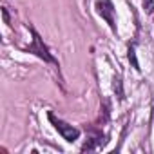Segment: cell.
I'll return each instance as SVG.
<instances>
[{"mask_svg":"<svg viewBox=\"0 0 154 154\" xmlns=\"http://www.w3.org/2000/svg\"><path fill=\"white\" fill-rule=\"evenodd\" d=\"M31 29V33H33V44L29 45V47H24V51H27V53H35L36 56H40L42 60H45V62H49V63H58L54 58H53V54L49 53V49L45 47V44H44V40L40 38V35L33 29V27H29Z\"/></svg>","mask_w":154,"mask_h":154,"instance_id":"obj_1","label":"cell"},{"mask_svg":"<svg viewBox=\"0 0 154 154\" xmlns=\"http://www.w3.org/2000/svg\"><path fill=\"white\" fill-rule=\"evenodd\" d=\"M49 120H51V123L54 125V129L62 134V138H63L65 141H74V140H78L80 131L76 129V127H72V125H69V123H65V122L58 120L53 112H49Z\"/></svg>","mask_w":154,"mask_h":154,"instance_id":"obj_2","label":"cell"},{"mask_svg":"<svg viewBox=\"0 0 154 154\" xmlns=\"http://www.w3.org/2000/svg\"><path fill=\"white\" fill-rule=\"evenodd\" d=\"M96 11L98 15L109 24V27L116 33V20H114V6L111 0H98L96 2Z\"/></svg>","mask_w":154,"mask_h":154,"instance_id":"obj_3","label":"cell"},{"mask_svg":"<svg viewBox=\"0 0 154 154\" xmlns=\"http://www.w3.org/2000/svg\"><path fill=\"white\" fill-rule=\"evenodd\" d=\"M114 91L118 93V98L123 100V91H122V80L120 78H114Z\"/></svg>","mask_w":154,"mask_h":154,"instance_id":"obj_4","label":"cell"},{"mask_svg":"<svg viewBox=\"0 0 154 154\" xmlns=\"http://www.w3.org/2000/svg\"><path fill=\"white\" fill-rule=\"evenodd\" d=\"M141 2H143V8H145L147 13H152L154 11V0H141Z\"/></svg>","mask_w":154,"mask_h":154,"instance_id":"obj_5","label":"cell"},{"mask_svg":"<svg viewBox=\"0 0 154 154\" xmlns=\"http://www.w3.org/2000/svg\"><path fill=\"white\" fill-rule=\"evenodd\" d=\"M129 60L132 62V65H134L136 69H140V67H138V62H136V54H134V47H131V49H129Z\"/></svg>","mask_w":154,"mask_h":154,"instance_id":"obj_6","label":"cell"}]
</instances>
